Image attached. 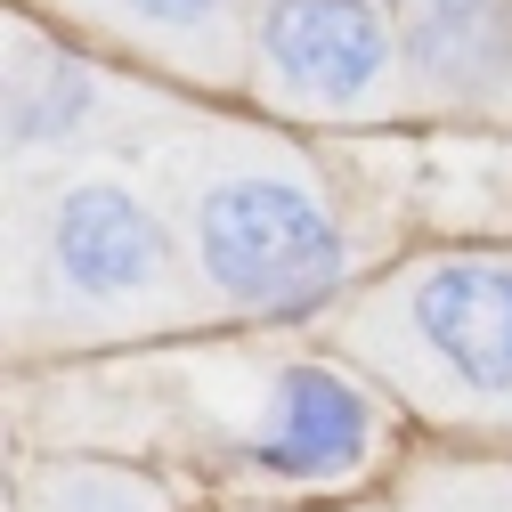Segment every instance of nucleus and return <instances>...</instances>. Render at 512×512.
I'll return each instance as SVG.
<instances>
[{
    "instance_id": "10",
    "label": "nucleus",
    "mask_w": 512,
    "mask_h": 512,
    "mask_svg": "<svg viewBox=\"0 0 512 512\" xmlns=\"http://www.w3.org/2000/svg\"><path fill=\"white\" fill-rule=\"evenodd\" d=\"M382 496H391V512H512V447H439V456H407Z\"/></svg>"
},
{
    "instance_id": "4",
    "label": "nucleus",
    "mask_w": 512,
    "mask_h": 512,
    "mask_svg": "<svg viewBox=\"0 0 512 512\" xmlns=\"http://www.w3.org/2000/svg\"><path fill=\"white\" fill-rule=\"evenodd\" d=\"M407 407L415 431L456 447H512V236L399 244L326 326Z\"/></svg>"
},
{
    "instance_id": "3",
    "label": "nucleus",
    "mask_w": 512,
    "mask_h": 512,
    "mask_svg": "<svg viewBox=\"0 0 512 512\" xmlns=\"http://www.w3.org/2000/svg\"><path fill=\"white\" fill-rule=\"evenodd\" d=\"M0 317H9L17 366L147 350L220 326L147 155H98L9 179Z\"/></svg>"
},
{
    "instance_id": "8",
    "label": "nucleus",
    "mask_w": 512,
    "mask_h": 512,
    "mask_svg": "<svg viewBox=\"0 0 512 512\" xmlns=\"http://www.w3.org/2000/svg\"><path fill=\"white\" fill-rule=\"evenodd\" d=\"M407 131H512V0H399Z\"/></svg>"
},
{
    "instance_id": "9",
    "label": "nucleus",
    "mask_w": 512,
    "mask_h": 512,
    "mask_svg": "<svg viewBox=\"0 0 512 512\" xmlns=\"http://www.w3.org/2000/svg\"><path fill=\"white\" fill-rule=\"evenodd\" d=\"M204 496L163 464L106 456V447H17L9 512H196Z\"/></svg>"
},
{
    "instance_id": "11",
    "label": "nucleus",
    "mask_w": 512,
    "mask_h": 512,
    "mask_svg": "<svg viewBox=\"0 0 512 512\" xmlns=\"http://www.w3.org/2000/svg\"><path fill=\"white\" fill-rule=\"evenodd\" d=\"M309 512H391V496H350V504H309Z\"/></svg>"
},
{
    "instance_id": "2",
    "label": "nucleus",
    "mask_w": 512,
    "mask_h": 512,
    "mask_svg": "<svg viewBox=\"0 0 512 512\" xmlns=\"http://www.w3.org/2000/svg\"><path fill=\"white\" fill-rule=\"evenodd\" d=\"M147 163L220 326H334L342 301L399 252L326 139L285 131L252 106H204Z\"/></svg>"
},
{
    "instance_id": "7",
    "label": "nucleus",
    "mask_w": 512,
    "mask_h": 512,
    "mask_svg": "<svg viewBox=\"0 0 512 512\" xmlns=\"http://www.w3.org/2000/svg\"><path fill=\"white\" fill-rule=\"evenodd\" d=\"M33 9L187 98L212 106L244 98V49L261 0H33Z\"/></svg>"
},
{
    "instance_id": "5",
    "label": "nucleus",
    "mask_w": 512,
    "mask_h": 512,
    "mask_svg": "<svg viewBox=\"0 0 512 512\" xmlns=\"http://www.w3.org/2000/svg\"><path fill=\"white\" fill-rule=\"evenodd\" d=\"M212 98H187L122 57L90 49L33 0L0 9V147L9 179L66 171L98 155H155L171 131H187Z\"/></svg>"
},
{
    "instance_id": "6",
    "label": "nucleus",
    "mask_w": 512,
    "mask_h": 512,
    "mask_svg": "<svg viewBox=\"0 0 512 512\" xmlns=\"http://www.w3.org/2000/svg\"><path fill=\"white\" fill-rule=\"evenodd\" d=\"M236 106L309 139L407 131L399 0H261Z\"/></svg>"
},
{
    "instance_id": "1",
    "label": "nucleus",
    "mask_w": 512,
    "mask_h": 512,
    "mask_svg": "<svg viewBox=\"0 0 512 512\" xmlns=\"http://www.w3.org/2000/svg\"><path fill=\"white\" fill-rule=\"evenodd\" d=\"M17 447H106L228 504H350L407 464V407L334 342L212 326L147 350L17 366Z\"/></svg>"
}]
</instances>
